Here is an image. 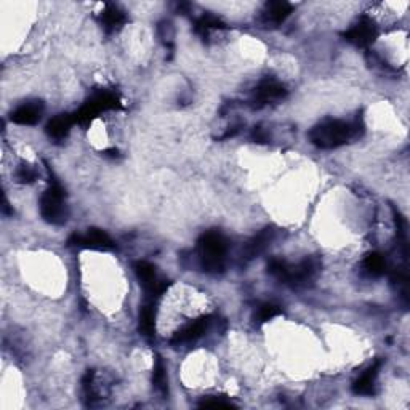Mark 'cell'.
I'll use <instances>...</instances> for the list:
<instances>
[{
	"label": "cell",
	"instance_id": "6da1fadb",
	"mask_svg": "<svg viewBox=\"0 0 410 410\" xmlns=\"http://www.w3.org/2000/svg\"><path fill=\"white\" fill-rule=\"evenodd\" d=\"M364 133V124L359 117L354 120L327 119L313 127L309 141L319 149H337L349 141L358 140Z\"/></svg>",
	"mask_w": 410,
	"mask_h": 410
},
{
	"label": "cell",
	"instance_id": "7a4b0ae2",
	"mask_svg": "<svg viewBox=\"0 0 410 410\" xmlns=\"http://www.w3.org/2000/svg\"><path fill=\"white\" fill-rule=\"evenodd\" d=\"M321 270V261L316 256L305 258L297 265L287 263L286 260L272 258L268 263V272L277 281L288 284L292 287H302L313 281Z\"/></svg>",
	"mask_w": 410,
	"mask_h": 410
},
{
	"label": "cell",
	"instance_id": "3957f363",
	"mask_svg": "<svg viewBox=\"0 0 410 410\" xmlns=\"http://www.w3.org/2000/svg\"><path fill=\"white\" fill-rule=\"evenodd\" d=\"M228 240L220 231H207L198 240V258L200 268L210 274L225 270Z\"/></svg>",
	"mask_w": 410,
	"mask_h": 410
},
{
	"label": "cell",
	"instance_id": "277c9868",
	"mask_svg": "<svg viewBox=\"0 0 410 410\" xmlns=\"http://www.w3.org/2000/svg\"><path fill=\"white\" fill-rule=\"evenodd\" d=\"M66 194L63 186L58 182H53L41 198V215L43 220L50 225H64L68 221L69 210L66 205Z\"/></svg>",
	"mask_w": 410,
	"mask_h": 410
},
{
	"label": "cell",
	"instance_id": "5b68a950",
	"mask_svg": "<svg viewBox=\"0 0 410 410\" xmlns=\"http://www.w3.org/2000/svg\"><path fill=\"white\" fill-rule=\"evenodd\" d=\"M119 108H120V100L116 93L106 91V90L98 91L79 109L78 112L74 114V122L79 125H89L91 120L100 116L101 112L111 111V109H119Z\"/></svg>",
	"mask_w": 410,
	"mask_h": 410
},
{
	"label": "cell",
	"instance_id": "8992f818",
	"mask_svg": "<svg viewBox=\"0 0 410 410\" xmlns=\"http://www.w3.org/2000/svg\"><path fill=\"white\" fill-rule=\"evenodd\" d=\"M133 271L141 286H143L145 292L149 295L151 298H157L167 291L170 282L166 281V279H161L159 274H157L156 266L149 263V261L140 260L136 261L133 265Z\"/></svg>",
	"mask_w": 410,
	"mask_h": 410
},
{
	"label": "cell",
	"instance_id": "52a82bcc",
	"mask_svg": "<svg viewBox=\"0 0 410 410\" xmlns=\"http://www.w3.org/2000/svg\"><path fill=\"white\" fill-rule=\"evenodd\" d=\"M376 37H379V29L369 16H360L356 23L343 32L344 41L360 48L370 47L376 41Z\"/></svg>",
	"mask_w": 410,
	"mask_h": 410
},
{
	"label": "cell",
	"instance_id": "ba28073f",
	"mask_svg": "<svg viewBox=\"0 0 410 410\" xmlns=\"http://www.w3.org/2000/svg\"><path fill=\"white\" fill-rule=\"evenodd\" d=\"M69 245H75V247L82 249H91V250H100V251H109L114 249L112 239L98 228L87 229L85 234H73L69 237Z\"/></svg>",
	"mask_w": 410,
	"mask_h": 410
},
{
	"label": "cell",
	"instance_id": "9c48e42d",
	"mask_svg": "<svg viewBox=\"0 0 410 410\" xmlns=\"http://www.w3.org/2000/svg\"><path fill=\"white\" fill-rule=\"evenodd\" d=\"M286 96L287 89L281 84V82H277L276 79H265L261 80L254 90L251 103H254L255 108H261L265 105H270V103L281 101Z\"/></svg>",
	"mask_w": 410,
	"mask_h": 410
},
{
	"label": "cell",
	"instance_id": "30bf717a",
	"mask_svg": "<svg viewBox=\"0 0 410 410\" xmlns=\"http://www.w3.org/2000/svg\"><path fill=\"white\" fill-rule=\"evenodd\" d=\"M215 322L213 316H205V318H200L198 321L191 322V324L184 325L182 330H178L172 338V344H188L198 342L199 338L205 335L207 332L210 330V327Z\"/></svg>",
	"mask_w": 410,
	"mask_h": 410
},
{
	"label": "cell",
	"instance_id": "8fae6325",
	"mask_svg": "<svg viewBox=\"0 0 410 410\" xmlns=\"http://www.w3.org/2000/svg\"><path fill=\"white\" fill-rule=\"evenodd\" d=\"M293 7L284 0H274L265 5L263 13H261V23L265 26H279L292 15Z\"/></svg>",
	"mask_w": 410,
	"mask_h": 410
},
{
	"label": "cell",
	"instance_id": "7c38bea8",
	"mask_svg": "<svg viewBox=\"0 0 410 410\" xmlns=\"http://www.w3.org/2000/svg\"><path fill=\"white\" fill-rule=\"evenodd\" d=\"M381 367V360H375L370 367L365 369L359 379L353 383V393L358 396H374L376 393V376Z\"/></svg>",
	"mask_w": 410,
	"mask_h": 410
},
{
	"label": "cell",
	"instance_id": "4fadbf2b",
	"mask_svg": "<svg viewBox=\"0 0 410 410\" xmlns=\"http://www.w3.org/2000/svg\"><path fill=\"white\" fill-rule=\"evenodd\" d=\"M274 237H276L274 228H265L263 231H260L255 237H251L249 240L247 245H245L244 260L250 261V260L256 258L258 255L263 254V251L270 247L272 240H274Z\"/></svg>",
	"mask_w": 410,
	"mask_h": 410
},
{
	"label": "cell",
	"instance_id": "5bb4252c",
	"mask_svg": "<svg viewBox=\"0 0 410 410\" xmlns=\"http://www.w3.org/2000/svg\"><path fill=\"white\" fill-rule=\"evenodd\" d=\"M43 112V103L42 101H29L16 108L12 112V122L18 125H36L39 122Z\"/></svg>",
	"mask_w": 410,
	"mask_h": 410
},
{
	"label": "cell",
	"instance_id": "9a60e30c",
	"mask_svg": "<svg viewBox=\"0 0 410 410\" xmlns=\"http://www.w3.org/2000/svg\"><path fill=\"white\" fill-rule=\"evenodd\" d=\"M138 330L146 340L152 342L156 337V308L154 305H143L138 314Z\"/></svg>",
	"mask_w": 410,
	"mask_h": 410
},
{
	"label": "cell",
	"instance_id": "2e32d148",
	"mask_svg": "<svg viewBox=\"0 0 410 410\" xmlns=\"http://www.w3.org/2000/svg\"><path fill=\"white\" fill-rule=\"evenodd\" d=\"M100 21L106 32H114L127 23V16L116 5H108L100 15Z\"/></svg>",
	"mask_w": 410,
	"mask_h": 410
},
{
	"label": "cell",
	"instance_id": "e0dca14e",
	"mask_svg": "<svg viewBox=\"0 0 410 410\" xmlns=\"http://www.w3.org/2000/svg\"><path fill=\"white\" fill-rule=\"evenodd\" d=\"M74 116L69 114H59V116L53 117L50 122L47 124V135L53 140H63L66 138L71 127H73Z\"/></svg>",
	"mask_w": 410,
	"mask_h": 410
},
{
	"label": "cell",
	"instance_id": "ac0fdd59",
	"mask_svg": "<svg viewBox=\"0 0 410 410\" xmlns=\"http://www.w3.org/2000/svg\"><path fill=\"white\" fill-rule=\"evenodd\" d=\"M363 268H364V271L367 272V274L372 276V277L383 276L386 272V270H388L385 256L381 254H376V251H374V254H369L367 256H365Z\"/></svg>",
	"mask_w": 410,
	"mask_h": 410
},
{
	"label": "cell",
	"instance_id": "d6986e66",
	"mask_svg": "<svg viewBox=\"0 0 410 410\" xmlns=\"http://www.w3.org/2000/svg\"><path fill=\"white\" fill-rule=\"evenodd\" d=\"M152 383H154L156 390L161 393L162 396L168 395V379H167V369L166 364L161 356H156L154 370H152Z\"/></svg>",
	"mask_w": 410,
	"mask_h": 410
},
{
	"label": "cell",
	"instance_id": "ffe728a7",
	"mask_svg": "<svg viewBox=\"0 0 410 410\" xmlns=\"http://www.w3.org/2000/svg\"><path fill=\"white\" fill-rule=\"evenodd\" d=\"M225 27H226V24L223 23V21L218 18V16L204 15V16H200V18L198 20V23H196V32H198L202 39H205V37L210 34V31L225 29Z\"/></svg>",
	"mask_w": 410,
	"mask_h": 410
},
{
	"label": "cell",
	"instance_id": "44dd1931",
	"mask_svg": "<svg viewBox=\"0 0 410 410\" xmlns=\"http://www.w3.org/2000/svg\"><path fill=\"white\" fill-rule=\"evenodd\" d=\"M37 177H39V170H37L36 167L29 166V163H21L15 172V180L21 184L34 183Z\"/></svg>",
	"mask_w": 410,
	"mask_h": 410
},
{
	"label": "cell",
	"instance_id": "7402d4cb",
	"mask_svg": "<svg viewBox=\"0 0 410 410\" xmlns=\"http://www.w3.org/2000/svg\"><path fill=\"white\" fill-rule=\"evenodd\" d=\"M279 314H282V309L279 308L277 305H274V303H263L258 308V313H256L255 319L258 321L260 324H265V322L274 319L276 316H279Z\"/></svg>",
	"mask_w": 410,
	"mask_h": 410
},
{
	"label": "cell",
	"instance_id": "603a6c76",
	"mask_svg": "<svg viewBox=\"0 0 410 410\" xmlns=\"http://www.w3.org/2000/svg\"><path fill=\"white\" fill-rule=\"evenodd\" d=\"M199 407L204 409H234L236 406L231 401H228L226 397H218V396H209L204 397L199 402Z\"/></svg>",
	"mask_w": 410,
	"mask_h": 410
},
{
	"label": "cell",
	"instance_id": "cb8c5ba5",
	"mask_svg": "<svg viewBox=\"0 0 410 410\" xmlns=\"http://www.w3.org/2000/svg\"><path fill=\"white\" fill-rule=\"evenodd\" d=\"M157 31H159V36L163 42V45L172 48L173 47V37H175V29L170 21H161L159 27H157Z\"/></svg>",
	"mask_w": 410,
	"mask_h": 410
},
{
	"label": "cell",
	"instance_id": "d4e9b609",
	"mask_svg": "<svg viewBox=\"0 0 410 410\" xmlns=\"http://www.w3.org/2000/svg\"><path fill=\"white\" fill-rule=\"evenodd\" d=\"M251 141H255V143H268V140H270V135H268L266 130L263 127H255L251 130Z\"/></svg>",
	"mask_w": 410,
	"mask_h": 410
}]
</instances>
